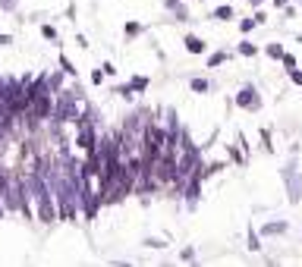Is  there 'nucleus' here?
I'll return each instance as SVG.
<instances>
[{
    "label": "nucleus",
    "mask_w": 302,
    "mask_h": 267,
    "mask_svg": "<svg viewBox=\"0 0 302 267\" xmlns=\"http://www.w3.org/2000/svg\"><path fill=\"white\" fill-rule=\"evenodd\" d=\"M183 44H186V50H189V54H205V41L198 38V35H186V41H183Z\"/></svg>",
    "instance_id": "423d86ee"
},
{
    "label": "nucleus",
    "mask_w": 302,
    "mask_h": 267,
    "mask_svg": "<svg viewBox=\"0 0 302 267\" xmlns=\"http://www.w3.org/2000/svg\"><path fill=\"white\" fill-rule=\"evenodd\" d=\"M255 25H258V19H243V22H239V29H243V32H252Z\"/></svg>",
    "instance_id": "a211bd4d"
},
{
    "label": "nucleus",
    "mask_w": 302,
    "mask_h": 267,
    "mask_svg": "<svg viewBox=\"0 0 302 267\" xmlns=\"http://www.w3.org/2000/svg\"><path fill=\"white\" fill-rule=\"evenodd\" d=\"M214 19H233V6H217V10H214Z\"/></svg>",
    "instance_id": "ddd939ff"
},
{
    "label": "nucleus",
    "mask_w": 302,
    "mask_h": 267,
    "mask_svg": "<svg viewBox=\"0 0 302 267\" xmlns=\"http://www.w3.org/2000/svg\"><path fill=\"white\" fill-rule=\"evenodd\" d=\"M0 6L3 10H16V0H0Z\"/></svg>",
    "instance_id": "bb28decb"
},
{
    "label": "nucleus",
    "mask_w": 302,
    "mask_h": 267,
    "mask_svg": "<svg viewBox=\"0 0 302 267\" xmlns=\"http://www.w3.org/2000/svg\"><path fill=\"white\" fill-rule=\"evenodd\" d=\"M198 195H202V176H189L186 179V198H189V208H192V204L198 201Z\"/></svg>",
    "instance_id": "39448f33"
},
{
    "label": "nucleus",
    "mask_w": 302,
    "mask_h": 267,
    "mask_svg": "<svg viewBox=\"0 0 302 267\" xmlns=\"http://www.w3.org/2000/svg\"><path fill=\"white\" fill-rule=\"evenodd\" d=\"M236 107L252 110V114L261 110V98H258V88H255V85H243V88L236 91Z\"/></svg>",
    "instance_id": "f03ea898"
},
{
    "label": "nucleus",
    "mask_w": 302,
    "mask_h": 267,
    "mask_svg": "<svg viewBox=\"0 0 302 267\" xmlns=\"http://www.w3.org/2000/svg\"><path fill=\"white\" fill-rule=\"evenodd\" d=\"M60 66H63V73H66V76H76V66H73L66 57H60Z\"/></svg>",
    "instance_id": "4468645a"
},
{
    "label": "nucleus",
    "mask_w": 302,
    "mask_h": 267,
    "mask_svg": "<svg viewBox=\"0 0 302 267\" xmlns=\"http://www.w3.org/2000/svg\"><path fill=\"white\" fill-rule=\"evenodd\" d=\"M283 66L293 70V66H296V57H293V54H283Z\"/></svg>",
    "instance_id": "412c9836"
},
{
    "label": "nucleus",
    "mask_w": 302,
    "mask_h": 267,
    "mask_svg": "<svg viewBox=\"0 0 302 267\" xmlns=\"http://www.w3.org/2000/svg\"><path fill=\"white\" fill-rule=\"evenodd\" d=\"M283 54H287V50H283V44H267V57L283 60Z\"/></svg>",
    "instance_id": "f8f14e48"
},
{
    "label": "nucleus",
    "mask_w": 302,
    "mask_h": 267,
    "mask_svg": "<svg viewBox=\"0 0 302 267\" xmlns=\"http://www.w3.org/2000/svg\"><path fill=\"white\" fill-rule=\"evenodd\" d=\"M47 85H50V91H57V88H60V73H54V76H47Z\"/></svg>",
    "instance_id": "f3484780"
},
{
    "label": "nucleus",
    "mask_w": 302,
    "mask_h": 267,
    "mask_svg": "<svg viewBox=\"0 0 302 267\" xmlns=\"http://www.w3.org/2000/svg\"><path fill=\"white\" fill-rule=\"evenodd\" d=\"M252 3H261V0H252Z\"/></svg>",
    "instance_id": "c85d7f7f"
},
{
    "label": "nucleus",
    "mask_w": 302,
    "mask_h": 267,
    "mask_svg": "<svg viewBox=\"0 0 302 267\" xmlns=\"http://www.w3.org/2000/svg\"><path fill=\"white\" fill-rule=\"evenodd\" d=\"M104 76H107L104 70H98V73H91V82H94V85H101V82H104Z\"/></svg>",
    "instance_id": "4be33fe9"
},
{
    "label": "nucleus",
    "mask_w": 302,
    "mask_h": 267,
    "mask_svg": "<svg viewBox=\"0 0 302 267\" xmlns=\"http://www.w3.org/2000/svg\"><path fill=\"white\" fill-rule=\"evenodd\" d=\"M249 248H252V252H258V236H255V232L249 236Z\"/></svg>",
    "instance_id": "a878e982"
},
{
    "label": "nucleus",
    "mask_w": 302,
    "mask_h": 267,
    "mask_svg": "<svg viewBox=\"0 0 302 267\" xmlns=\"http://www.w3.org/2000/svg\"><path fill=\"white\" fill-rule=\"evenodd\" d=\"M35 201H38V217H41V223H54V220L60 217V208L54 204V195H50V192H41Z\"/></svg>",
    "instance_id": "7ed1b4c3"
},
{
    "label": "nucleus",
    "mask_w": 302,
    "mask_h": 267,
    "mask_svg": "<svg viewBox=\"0 0 302 267\" xmlns=\"http://www.w3.org/2000/svg\"><path fill=\"white\" fill-rule=\"evenodd\" d=\"M290 79H293V82H296V85H302V73L296 70V66H293V70H290Z\"/></svg>",
    "instance_id": "5701e85b"
},
{
    "label": "nucleus",
    "mask_w": 302,
    "mask_h": 267,
    "mask_svg": "<svg viewBox=\"0 0 302 267\" xmlns=\"http://www.w3.org/2000/svg\"><path fill=\"white\" fill-rule=\"evenodd\" d=\"M283 183H287V189H290V198L296 201V198L302 195V179L296 173V160H290L287 167H283Z\"/></svg>",
    "instance_id": "20e7f679"
},
{
    "label": "nucleus",
    "mask_w": 302,
    "mask_h": 267,
    "mask_svg": "<svg viewBox=\"0 0 302 267\" xmlns=\"http://www.w3.org/2000/svg\"><path fill=\"white\" fill-rule=\"evenodd\" d=\"M261 148H264V151H274V148H271V135H267L264 129H261Z\"/></svg>",
    "instance_id": "6ab92c4d"
},
{
    "label": "nucleus",
    "mask_w": 302,
    "mask_h": 267,
    "mask_svg": "<svg viewBox=\"0 0 302 267\" xmlns=\"http://www.w3.org/2000/svg\"><path fill=\"white\" fill-rule=\"evenodd\" d=\"M223 60H227V54H214V57H208V66H217Z\"/></svg>",
    "instance_id": "aec40b11"
},
{
    "label": "nucleus",
    "mask_w": 302,
    "mask_h": 267,
    "mask_svg": "<svg viewBox=\"0 0 302 267\" xmlns=\"http://www.w3.org/2000/svg\"><path fill=\"white\" fill-rule=\"evenodd\" d=\"M164 119H167L164 126H167L170 132H179V119H176V110H173V107H167V110H164Z\"/></svg>",
    "instance_id": "0eeeda50"
},
{
    "label": "nucleus",
    "mask_w": 302,
    "mask_h": 267,
    "mask_svg": "<svg viewBox=\"0 0 302 267\" xmlns=\"http://www.w3.org/2000/svg\"><path fill=\"white\" fill-rule=\"evenodd\" d=\"M274 3H277V6H287V3H290V0H274Z\"/></svg>",
    "instance_id": "cd10ccee"
},
{
    "label": "nucleus",
    "mask_w": 302,
    "mask_h": 267,
    "mask_svg": "<svg viewBox=\"0 0 302 267\" xmlns=\"http://www.w3.org/2000/svg\"><path fill=\"white\" fill-rule=\"evenodd\" d=\"M189 88H192V91H208L211 82L208 79H192V82H189Z\"/></svg>",
    "instance_id": "9b49d317"
},
{
    "label": "nucleus",
    "mask_w": 302,
    "mask_h": 267,
    "mask_svg": "<svg viewBox=\"0 0 302 267\" xmlns=\"http://www.w3.org/2000/svg\"><path fill=\"white\" fill-rule=\"evenodd\" d=\"M129 88H132V91H145V88H148V79H145V76H135V79L129 82Z\"/></svg>",
    "instance_id": "9d476101"
},
{
    "label": "nucleus",
    "mask_w": 302,
    "mask_h": 267,
    "mask_svg": "<svg viewBox=\"0 0 302 267\" xmlns=\"http://www.w3.org/2000/svg\"><path fill=\"white\" fill-rule=\"evenodd\" d=\"M179 258H183V261H192L195 252H192V248H183V255H179Z\"/></svg>",
    "instance_id": "393cba45"
},
{
    "label": "nucleus",
    "mask_w": 302,
    "mask_h": 267,
    "mask_svg": "<svg viewBox=\"0 0 302 267\" xmlns=\"http://www.w3.org/2000/svg\"><path fill=\"white\" fill-rule=\"evenodd\" d=\"M79 116V94H57L54 101V123H76Z\"/></svg>",
    "instance_id": "f257e3e1"
},
{
    "label": "nucleus",
    "mask_w": 302,
    "mask_h": 267,
    "mask_svg": "<svg viewBox=\"0 0 302 267\" xmlns=\"http://www.w3.org/2000/svg\"><path fill=\"white\" fill-rule=\"evenodd\" d=\"M280 232H287V223H283V220H274V223H267V227H264V236H280Z\"/></svg>",
    "instance_id": "6e6552de"
},
{
    "label": "nucleus",
    "mask_w": 302,
    "mask_h": 267,
    "mask_svg": "<svg viewBox=\"0 0 302 267\" xmlns=\"http://www.w3.org/2000/svg\"><path fill=\"white\" fill-rule=\"evenodd\" d=\"M164 6H167V10H173V13H176V10H179V0H164Z\"/></svg>",
    "instance_id": "b1692460"
},
{
    "label": "nucleus",
    "mask_w": 302,
    "mask_h": 267,
    "mask_svg": "<svg viewBox=\"0 0 302 267\" xmlns=\"http://www.w3.org/2000/svg\"><path fill=\"white\" fill-rule=\"evenodd\" d=\"M41 35H44V38H50V41H54V38H57V29H54V25H41Z\"/></svg>",
    "instance_id": "dca6fc26"
},
{
    "label": "nucleus",
    "mask_w": 302,
    "mask_h": 267,
    "mask_svg": "<svg viewBox=\"0 0 302 267\" xmlns=\"http://www.w3.org/2000/svg\"><path fill=\"white\" fill-rule=\"evenodd\" d=\"M139 32H142V25H139V22H126V35H129V38L139 35Z\"/></svg>",
    "instance_id": "2eb2a0df"
},
{
    "label": "nucleus",
    "mask_w": 302,
    "mask_h": 267,
    "mask_svg": "<svg viewBox=\"0 0 302 267\" xmlns=\"http://www.w3.org/2000/svg\"><path fill=\"white\" fill-rule=\"evenodd\" d=\"M239 54H243V57H255L258 47L252 44V41H239Z\"/></svg>",
    "instance_id": "1a4fd4ad"
}]
</instances>
